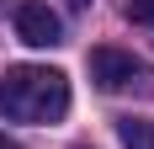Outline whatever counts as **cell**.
Returning a JSON list of instances; mask_svg holds the SVG:
<instances>
[{
  "label": "cell",
  "mask_w": 154,
  "mask_h": 149,
  "mask_svg": "<svg viewBox=\"0 0 154 149\" xmlns=\"http://www.w3.org/2000/svg\"><path fill=\"white\" fill-rule=\"evenodd\" d=\"M69 112V74L48 64H11L0 74V117L11 122H64Z\"/></svg>",
  "instance_id": "6da1fadb"
},
{
  "label": "cell",
  "mask_w": 154,
  "mask_h": 149,
  "mask_svg": "<svg viewBox=\"0 0 154 149\" xmlns=\"http://www.w3.org/2000/svg\"><path fill=\"white\" fill-rule=\"evenodd\" d=\"M16 37L27 48H53V43H64V21H59V11L48 5V0H21L16 5Z\"/></svg>",
  "instance_id": "7a4b0ae2"
},
{
  "label": "cell",
  "mask_w": 154,
  "mask_h": 149,
  "mask_svg": "<svg viewBox=\"0 0 154 149\" xmlns=\"http://www.w3.org/2000/svg\"><path fill=\"white\" fill-rule=\"evenodd\" d=\"M91 80L101 90H128V85H143L149 69L122 48H91Z\"/></svg>",
  "instance_id": "3957f363"
},
{
  "label": "cell",
  "mask_w": 154,
  "mask_h": 149,
  "mask_svg": "<svg viewBox=\"0 0 154 149\" xmlns=\"http://www.w3.org/2000/svg\"><path fill=\"white\" fill-rule=\"evenodd\" d=\"M117 138H122V149H154V122L149 117H117Z\"/></svg>",
  "instance_id": "277c9868"
},
{
  "label": "cell",
  "mask_w": 154,
  "mask_h": 149,
  "mask_svg": "<svg viewBox=\"0 0 154 149\" xmlns=\"http://www.w3.org/2000/svg\"><path fill=\"white\" fill-rule=\"evenodd\" d=\"M128 21H138V27H154V0H128Z\"/></svg>",
  "instance_id": "5b68a950"
},
{
  "label": "cell",
  "mask_w": 154,
  "mask_h": 149,
  "mask_svg": "<svg viewBox=\"0 0 154 149\" xmlns=\"http://www.w3.org/2000/svg\"><path fill=\"white\" fill-rule=\"evenodd\" d=\"M0 149H21V144H16V138H5V133H0Z\"/></svg>",
  "instance_id": "8992f818"
}]
</instances>
